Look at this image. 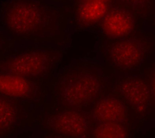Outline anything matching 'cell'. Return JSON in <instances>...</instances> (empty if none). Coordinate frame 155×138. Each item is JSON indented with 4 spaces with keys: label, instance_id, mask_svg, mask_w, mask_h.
Listing matches in <instances>:
<instances>
[{
    "label": "cell",
    "instance_id": "52a82bcc",
    "mask_svg": "<svg viewBox=\"0 0 155 138\" xmlns=\"http://www.w3.org/2000/svg\"><path fill=\"white\" fill-rule=\"evenodd\" d=\"M0 86L2 93L14 97L24 96L29 90V86L25 79L15 75L1 76Z\"/></svg>",
    "mask_w": 155,
    "mask_h": 138
},
{
    "label": "cell",
    "instance_id": "6da1fadb",
    "mask_svg": "<svg viewBox=\"0 0 155 138\" xmlns=\"http://www.w3.org/2000/svg\"><path fill=\"white\" fill-rule=\"evenodd\" d=\"M112 54L114 62L124 67L136 65L141 58V53L137 44L131 41L117 44L113 48Z\"/></svg>",
    "mask_w": 155,
    "mask_h": 138
},
{
    "label": "cell",
    "instance_id": "8fae6325",
    "mask_svg": "<svg viewBox=\"0 0 155 138\" xmlns=\"http://www.w3.org/2000/svg\"><path fill=\"white\" fill-rule=\"evenodd\" d=\"M125 135L122 126L113 122L102 123L95 132V136L97 138H124Z\"/></svg>",
    "mask_w": 155,
    "mask_h": 138
},
{
    "label": "cell",
    "instance_id": "5b68a950",
    "mask_svg": "<svg viewBox=\"0 0 155 138\" xmlns=\"http://www.w3.org/2000/svg\"><path fill=\"white\" fill-rule=\"evenodd\" d=\"M57 129L66 135L78 136L85 131L84 118L74 112L62 114L57 121Z\"/></svg>",
    "mask_w": 155,
    "mask_h": 138
},
{
    "label": "cell",
    "instance_id": "9c48e42d",
    "mask_svg": "<svg viewBox=\"0 0 155 138\" xmlns=\"http://www.w3.org/2000/svg\"><path fill=\"white\" fill-rule=\"evenodd\" d=\"M122 92L126 98L134 104L144 102L149 97L148 87L141 80H134L125 83Z\"/></svg>",
    "mask_w": 155,
    "mask_h": 138
},
{
    "label": "cell",
    "instance_id": "30bf717a",
    "mask_svg": "<svg viewBox=\"0 0 155 138\" xmlns=\"http://www.w3.org/2000/svg\"><path fill=\"white\" fill-rule=\"evenodd\" d=\"M105 1H88L82 6L81 14L87 22H95L102 18L106 11Z\"/></svg>",
    "mask_w": 155,
    "mask_h": 138
},
{
    "label": "cell",
    "instance_id": "7a4b0ae2",
    "mask_svg": "<svg viewBox=\"0 0 155 138\" xmlns=\"http://www.w3.org/2000/svg\"><path fill=\"white\" fill-rule=\"evenodd\" d=\"M132 25L131 16L122 11L110 13L104 22V31L108 34L115 37L124 36L131 29Z\"/></svg>",
    "mask_w": 155,
    "mask_h": 138
},
{
    "label": "cell",
    "instance_id": "7c38bea8",
    "mask_svg": "<svg viewBox=\"0 0 155 138\" xmlns=\"http://www.w3.org/2000/svg\"><path fill=\"white\" fill-rule=\"evenodd\" d=\"M14 115V109L6 101L1 100L0 103V123L1 127L6 129L13 123Z\"/></svg>",
    "mask_w": 155,
    "mask_h": 138
},
{
    "label": "cell",
    "instance_id": "ba28073f",
    "mask_svg": "<svg viewBox=\"0 0 155 138\" xmlns=\"http://www.w3.org/2000/svg\"><path fill=\"white\" fill-rule=\"evenodd\" d=\"M42 62V58L38 54H27L18 58L13 63L12 68L18 74L37 73L41 70Z\"/></svg>",
    "mask_w": 155,
    "mask_h": 138
},
{
    "label": "cell",
    "instance_id": "277c9868",
    "mask_svg": "<svg viewBox=\"0 0 155 138\" xmlns=\"http://www.w3.org/2000/svg\"><path fill=\"white\" fill-rule=\"evenodd\" d=\"M95 115L102 122H113L124 118V109L120 101L109 98L99 102L95 109Z\"/></svg>",
    "mask_w": 155,
    "mask_h": 138
},
{
    "label": "cell",
    "instance_id": "3957f363",
    "mask_svg": "<svg viewBox=\"0 0 155 138\" xmlns=\"http://www.w3.org/2000/svg\"><path fill=\"white\" fill-rule=\"evenodd\" d=\"M97 89L98 84L96 80L91 78H83L69 88L67 97L72 103L78 105L91 99Z\"/></svg>",
    "mask_w": 155,
    "mask_h": 138
},
{
    "label": "cell",
    "instance_id": "8992f818",
    "mask_svg": "<svg viewBox=\"0 0 155 138\" xmlns=\"http://www.w3.org/2000/svg\"><path fill=\"white\" fill-rule=\"evenodd\" d=\"M34 10L27 6H21L14 9L10 18V25L15 30L25 32L31 29L36 22Z\"/></svg>",
    "mask_w": 155,
    "mask_h": 138
}]
</instances>
